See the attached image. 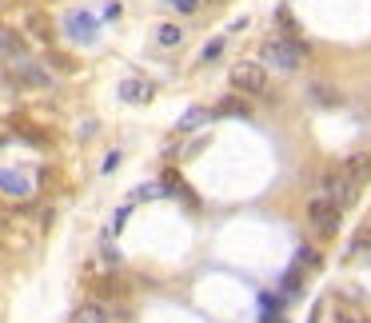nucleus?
Returning <instances> with one entry per match:
<instances>
[{
    "mask_svg": "<svg viewBox=\"0 0 371 323\" xmlns=\"http://www.w3.org/2000/svg\"><path fill=\"white\" fill-rule=\"evenodd\" d=\"M232 88L243 92V96H264V92H268V68L256 64V60L236 64L232 68Z\"/></svg>",
    "mask_w": 371,
    "mask_h": 323,
    "instance_id": "2",
    "label": "nucleus"
},
{
    "mask_svg": "<svg viewBox=\"0 0 371 323\" xmlns=\"http://www.w3.org/2000/svg\"><path fill=\"white\" fill-rule=\"evenodd\" d=\"M216 112L220 116H248V104H243V100H224Z\"/></svg>",
    "mask_w": 371,
    "mask_h": 323,
    "instance_id": "16",
    "label": "nucleus"
},
{
    "mask_svg": "<svg viewBox=\"0 0 371 323\" xmlns=\"http://www.w3.org/2000/svg\"><path fill=\"white\" fill-rule=\"evenodd\" d=\"M259 64L275 68V72H284V76H291L295 68L304 64V44H291V40H268L264 52H259Z\"/></svg>",
    "mask_w": 371,
    "mask_h": 323,
    "instance_id": "1",
    "label": "nucleus"
},
{
    "mask_svg": "<svg viewBox=\"0 0 371 323\" xmlns=\"http://www.w3.org/2000/svg\"><path fill=\"white\" fill-rule=\"evenodd\" d=\"M164 4H168V8H176V12H196L204 0H164Z\"/></svg>",
    "mask_w": 371,
    "mask_h": 323,
    "instance_id": "18",
    "label": "nucleus"
},
{
    "mask_svg": "<svg viewBox=\"0 0 371 323\" xmlns=\"http://www.w3.org/2000/svg\"><path fill=\"white\" fill-rule=\"evenodd\" d=\"M152 92H156V88L148 80H140V76H128V80L120 84V96L128 100V104H144V100H152Z\"/></svg>",
    "mask_w": 371,
    "mask_h": 323,
    "instance_id": "9",
    "label": "nucleus"
},
{
    "mask_svg": "<svg viewBox=\"0 0 371 323\" xmlns=\"http://www.w3.org/2000/svg\"><path fill=\"white\" fill-rule=\"evenodd\" d=\"M307 220L316 224V232L320 236H336V227H339V208L327 200V195H316L311 204H307Z\"/></svg>",
    "mask_w": 371,
    "mask_h": 323,
    "instance_id": "4",
    "label": "nucleus"
},
{
    "mask_svg": "<svg viewBox=\"0 0 371 323\" xmlns=\"http://www.w3.org/2000/svg\"><path fill=\"white\" fill-rule=\"evenodd\" d=\"M28 28H33V36H40V40H49V20L40 17V12H33V17H28Z\"/></svg>",
    "mask_w": 371,
    "mask_h": 323,
    "instance_id": "17",
    "label": "nucleus"
},
{
    "mask_svg": "<svg viewBox=\"0 0 371 323\" xmlns=\"http://www.w3.org/2000/svg\"><path fill=\"white\" fill-rule=\"evenodd\" d=\"M316 263H320V256H316L311 247H304V252H300V268H316Z\"/></svg>",
    "mask_w": 371,
    "mask_h": 323,
    "instance_id": "21",
    "label": "nucleus"
},
{
    "mask_svg": "<svg viewBox=\"0 0 371 323\" xmlns=\"http://www.w3.org/2000/svg\"><path fill=\"white\" fill-rule=\"evenodd\" d=\"M100 259H104V263H120V252H116L112 243H104V252H100Z\"/></svg>",
    "mask_w": 371,
    "mask_h": 323,
    "instance_id": "22",
    "label": "nucleus"
},
{
    "mask_svg": "<svg viewBox=\"0 0 371 323\" xmlns=\"http://www.w3.org/2000/svg\"><path fill=\"white\" fill-rule=\"evenodd\" d=\"M368 224H371V220H368Z\"/></svg>",
    "mask_w": 371,
    "mask_h": 323,
    "instance_id": "23",
    "label": "nucleus"
},
{
    "mask_svg": "<svg viewBox=\"0 0 371 323\" xmlns=\"http://www.w3.org/2000/svg\"><path fill=\"white\" fill-rule=\"evenodd\" d=\"M307 96L316 100V104H323V108H336L339 100H343L331 84H311V88H307Z\"/></svg>",
    "mask_w": 371,
    "mask_h": 323,
    "instance_id": "12",
    "label": "nucleus"
},
{
    "mask_svg": "<svg viewBox=\"0 0 371 323\" xmlns=\"http://www.w3.org/2000/svg\"><path fill=\"white\" fill-rule=\"evenodd\" d=\"M64 28H68V36L80 40V44H92V40H96V17H92V12H80V8L68 12Z\"/></svg>",
    "mask_w": 371,
    "mask_h": 323,
    "instance_id": "5",
    "label": "nucleus"
},
{
    "mask_svg": "<svg viewBox=\"0 0 371 323\" xmlns=\"http://www.w3.org/2000/svg\"><path fill=\"white\" fill-rule=\"evenodd\" d=\"M339 176L347 180L352 188H363V184L371 180V156L368 152H355L352 160H343V172H339Z\"/></svg>",
    "mask_w": 371,
    "mask_h": 323,
    "instance_id": "6",
    "label": "nucleus"
},
{
    "mask_svg": "<svg viewBox=\"0 0 371 323\" xmlns=\"http://www.w3.org/2000/svg\"><path fill=\"white\" fill-rule=\"evenodd\" d=\"M352 256H371V227H368V232H359V236H355V243H352Z\"/></svg>",
    "mask_w": 371,
    "mask_h": 323,
    "instance_id": "15",
    "label": "nucleus"
},
{
    "mask_svg": "<svg viewBox=\"0 0 371 323\" xmlns=\"http://www.w3.org/2000/svg\"><path fill=\"white\" fill-rule=\"evenodd\" d=\"M72 323H108V311H104V304H80L76 311H72Z\"/></svg>",
    "mask_w": 371,
    "mask_h": 323,
    "instance_id": "10",
    "label": "nucleus"
},
{
    "mask_svg": "<svg viewBox=\"0 0 371 323\" xmlns=\"http://www.w3.org/2000/svg\"><path fill=\"white\" fill-rule=\"evenodd\" d=\"M116 168H120V152H108L104 164H100V172H116Z\"/></svg>",
    "mask_w": 371,
    "mask_h": 323,
    "instance_id": "20",
    "label": "nucleus"
},
{
    "mask_svg": "<svg viewBox=\"0 0 371 323\" xmlns=\"http://www.w3.org/2000/svg\"><path fill=\"white\" fill-rule=\"evenodd\" d=\"M224 52V40H212V44H204V60H216Z\"/></svg>",
    "mask_w": 371,
    "mask_h": 323,
    "instance_id": "19",
    "label": "nucleus"
},
{
    "mask_svg": "<svg viewBox=\"0 0 371 323\" xmlns=\"http://www.w3.org/2000/svg\"><path fill=\"white\" fill-rule=\"evenodd\" d=\"M4 64H8V76H12L17 84H24V88H49V84H52L49 68L36 64V60H28L24 52H20V56H8Z\"/></svg>",
    "mask_w": 371,
    "mask_h": 323,
    "instance_id": "3",
    "label": "nucleus"
},
{
    "mask_svg": "<svg viewBox=\"0 0 371 323\" xmlns=\"http://www.w3.org/2000/svg\"><path fill=\"white\" fill-rule=\"evenodd\" d=\"M156 40H160L164 49H176L180 40H184V28H180V24H160V28H156Z\"/></svg>",
    "mask_w": 371,
    "mask_h": 323,
    "instance_id": "13",
    "label": "nucleus"
},
{
    "mask_svg": "<svg viewBox=\"0 0 371 323\" xmlns=\"http://www.w3.org/2000/svg\"><path fill=\"white\" fill-rule=\"evenodd\" d=\"M204 120H208V112H204V108H188V112H184V120H180V132H192V128H200Z\"/></svg>",
    "mask_w": 371,
    "mask_h": 323,
    "instance_id": "14",
    "label": "nucleus"
},
{
    "mask_svg": "<svg viewBox=\"0 0 371 323\" xmlns=\"http://www.w3.org/2000/svg\"><path fill=\"white\" fill-rule=\"evenodd\" d=\"M331 315H336V323H368V311L359 304H352L347 295H336V299H331Z\"/></svg>",
    "mask_w": 371,
    "mask_h": 323,
    "instance_id": "8",
    "label": "nucleus"
},
{
    "mask_svg": "<svg viewBox=\"0 0 371 323\" xmlns=\"http://www.w3.org/2000/svg\"><path fill=\"white\" fill-rule=\"evenodd\" d=\"M0 192L8 195V200H28L33 195V180L24 176V172H0Z\"/></svg>",
    "mask_w": 371,
    "mask_h": 323,
    "instance_id": "7",
    "label": "nucleus"
},
{
    "mask_svg": "<svg viewBox=\"0 0 371 323\" xmlns=\"http://www.w3.org/2000/svg\"><path fill=\"white\" fill-rule=\"evenodd\" d=\"M24 52V40H20L12 28H4L0 24V60H8V56H20Z\"/></svg>",
    "mask_w": 371,
    "mask_h": 323,
    "instance_id": "11",
    "label": "nucleus"
}]
</instances>
